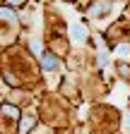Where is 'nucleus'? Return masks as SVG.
Returning <instances> with one entry per match:
<instances>
[{"label": "nucleus", "mask_w": 130, "mask_h": 134, "mask_svg": "<svg viewBox=\"0 0 130 134\" xmlns=\"http://www.w3.org/2000/svg\"><path fill=\"white\" fill-rule=\"evenodd\" d=\"M10 3H14V5H17V3H22V0H10Z\"/></svg>", "instance_id": "nucleus-4"}, {"label": "nucleus", "mask_w": 130, "mask_h": 134, "mask_svg": "<svg viewBox=\"0 0 130 134\" xmlns=\"http://www.w3.org/2000/svg\"><path fill=\"white\" fill-rule=\"evenodd\" d=\"M72 34H75V41H82L84 38V29L82 26H72Z\"/></svg>", "instance_id": "nucleus-2"}, {"label": "nucleus", "mask_w": 130, "mask_h": 134, "mask_svg": "<svg viewBox=\"0 0 130 134\" xmlns=\"http://www.w3.org/2000/svg\"><path fill=\"white\" fill-rule=\"evenodd\" d=\"M31 125H34V117H31V115H27L24 120H22V132H27V129H29Z\"/></svg>", "instance_id": "nucleus-3"}, {"label": "nucleus", "mask_w": 130, "mask_h": 134, "mask_svg": "<svg viewBox=\"0 0 130 134\" xmlns=\"http://www.w3.org/2000/svg\"><path fill=\"white\" fill-rule=\"evenodd\" d=\"M41 65H43V70H56V67H58V60L53 55H43L41 58Z\"/></svg>", "instance_id": "nucleus-1"}]
</instances>
